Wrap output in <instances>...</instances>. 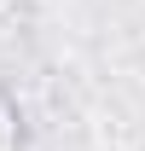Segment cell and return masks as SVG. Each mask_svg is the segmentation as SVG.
<instances>
[{
	"mask_svg": "<svg viewBox=\"0 0 145 151\" xmlns=\"http://www.w3.org/2000/svg\"><path fill=\"white\" fill-rule=\"evenodd\" d=\"M0 151H18V111H12V99H0Z\"/></svg>",
	"mask_w": 145,
	"mask_h": 151,
	"instance_id": "6da1fadb",
	"label": "cell"
}]
</instances>
